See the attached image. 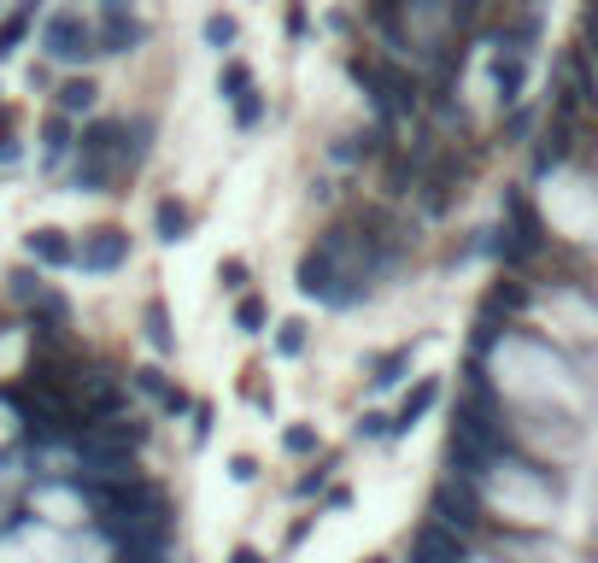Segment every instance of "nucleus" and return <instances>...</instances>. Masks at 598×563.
I'll use <instances>...</instances> for the list:
<instances>
[{"label":"nucleus","instance_id":"f257e3e1","mask_svg":"<svg viewBox=\"0 0 598 563\" xmlns=\"http://www.w3.org/2000/svg\"><path fill=\"white\" fill-rule=\"evenodd\" d=\"M41 53H48L53 65H89L100 53V30L82 24V12H53V18L41 24Z\"/></svg>","mask_w":598,"mask_h":563},{"label":"nucleus","instance_id":"f03ea898","mask_svg":"<svg viewBox=\"0 0 598 563\" xmlns=\"http://www.w3.org/2000/svg\"><path fill=\"white\" fill-rule=\"evenodd\" d=\"M129 265V235L118 223H100V229H82L77 241V270H89V277H112V270Z\"/></svg>","mask_w":598,"mask_h":563},{"label":"nucleus","instance_id":"7ed1b4c3","mask_svg":"<svg viewBox=\"0 0 598 563\" xmlns=\"http://www.w3.org/2000/svg\"><path fill=\"white\" fill-rule=\"evenodd\" d=\"M441 394H446V387H441V375H417V387L399 399V406H393L387 428H393V435H411V428L422 423V417H429L434 406H441Z\"/></svg>","mask_w":598,"mask_h":563},{"label":"nucleus","instance_id":"20e7f679","mask_svg":"<svg viewBox=\"0 0 598 563\" xmlns=\"http://www.w3.org/2000/svg\"><path fill=\"white\" fill-rule=\"evenodd\" d=\"M522 89H529V53L522 48H493V94H499V106H517Z\"/></svg>","mask_w":598,"mask_h":563},{"label":"nucleus","instance_id":"39448f33","mask_svg":"<svg viewBox=\"0 0 598 563\" xmlns=\"http://www.w3.org/2000/svg\"><path fill=\"white\" fill-rule=\"evenodd\" d=\"M24 253H30L36 270H65V265H77V241H71L65 229H30V235H24Z\"/></svg>","mask_w":598,"mask_h":563},{"label":"nucleus","instance_id":"423d86ee","mask_svg":"<svg viewBox=\"0 0 598 563\" xmlns=\"http://www.w3.org/2000/svg\"><path fill=\"white\" fill-rule=\"evenodd\" d=\"M94 30H100V53H136L141 41H148V24L129 18L124 0H118V7H106V18H100Z\"/></svg>","mask_w":598,"mask_h":563},{"label":"nucleus","instance_id":"0eeeda50","mask_svg":"<svg viewBox=\"0 0 598 563\" xmlns=\"http://www.w3.org/2000/svg\"><path fill=\"white\" fill-rule=\"evenodd\" d=\"M411 563H463V540L446 523L429 516V523L417 528V540H411Z\"/></svg>","mask_w":598,"mask_h":563},{"label":"nucleus","instance_id":"6e6552de","mask_svg":"<svg viewBox=\"0 0 598 563\" xmlns=\"http://www.w3.org/2000/svg\"><path fill=\"white\" fill-rule=\"evenodd\" d=\"M65 158H77V124L65 112H48V124H41V170H60Z\"/></svg>","mask_w":598,"mask_h":563},{"label":"nucleus","instance_id":"1a4fd4ad","mask_svg":"<svg viewBox=\"0 0 598 563\" xmlns=\"http://www.w3.org/2000/svg\"><path fill=\"white\" fill-rule=\"evenodd\" d=\"M129 387L153 394V399H158V411H165V417H182V411H188V394H182V387H170V382H165V370H153V364L129 370Z\"/></svg>","mask_w":598,"mask_h":563},{"label":"nucleus","instance_id":"9d476101","mask_svg":"<svg viewBox=\"0 0 598 563\" xmlns=\"http://www.w3.org/2000/svg\"><path fill=\"white\" fill-rule=\"evenodd\" d=\"M94 100H100V82L94 77H65L60 89H53V112H65V118H82V112H94Z\"/></svg>","mask_w":598,"mask_h":563},{"label":"nucleus","instance_id":"9b49d317","mask_svg":"<svg viewBox=\"0 0 598 563\" xmlns=\"http://www.w3.org/2000/svg\"><path fill=\"white\" fill-rule=\"evenodd\" d=\"M153 235L165 241V247H177V241L194 235V212H188L182 200H158L153 206Z\"/></svg>","mask_w":598,"mask_h":563},{"label":"nucleus","instance_id":"f8f14e48","mask_svg":"<svg viewBox=\"0 0 598 563\" xmlns=\"http://www.w3.org/2000/svg\"><path fill=\"white\" fill-rule=\"evenodd\" d=\"M36 12H41V0H18V7H12L7 18H0V60H12V53L24 48V36H30Z\"/></svg>","mask_w":598,"mask_h":563},{"label":"nucleus","instance_id":"ddd939ff","mask_svg":"<svg viewBox=\"0 0 598 563\" xmlns=\"http://www.w3.org/2000/svg\"><path fill=\"white\" fill-rule=\"evenodd\" d=\"M153 148V118H124V177H136Z\"/></svg>","mask_w":598,"mask_h":563},{"label":"nucleus","instance_id":"4468645a","mask_svg":"<svg viewBox=\"0 0 598 563\" xmlns=\"http://www.w3.org/2000/svg\"><path fill=\"white\" fill-rule=\"evenodd\" d=\"M41 287H48V282H41V270H36V265L7 270V294H12V306H24V311H30L36 299H41Z\"/></svg>","mask_w":598,"mask_h":563},{"label":"nucleus","instance_id":"2eb2a0df","mask_svg":"<svg viewBox=\"0 0 598 563\" xmlns=\"http://www.w3.org/2000/svg\"><path fill=\"white\" fill-rule=\"evenodd\" d=\"M399 370H411V346H393V353L370 358V382L376 387H393V382H399Z\"/></svg>","mask_w":598,"mask_h":563},{"label":"nucleus","instance_id":"dca6fc26","mask_svg":"<svg viewBox=\"0 0 598 563\" xmlns=\"http://www.w3.org/2000/svg\"><path fill=\"white\" fill-rule=\"evenodd\" d=\"M217 94H224L229 106H236V100H246V94H253V71H246L241 60H229L224 71H217Z\"/></svg>","mask_w":598,"mask_h":563},{"label":"nucleus","instance_id":"f3484780","mask_svg":"<svg viewBox=\"0 0 598 563\" xmlns=\"http://www.w3.org/2000/svg\"><path fill=\"white\" fill-rule=\"evenodd\" d=\"M148 341L158 346V353H177V335H170V317H165V299H148Z\"/></svg>","mask_w":598,"mask_h":563},{"label":"nucleus","instance_id":"a211bd4d","mask_svg":"<svg viewBox=\"0 0 598 563\" xmlns=\"http://www.w3.org/2000/svg\"><path fill=\"white\" fill-rule=\"evenodd\" d=\"M236 329H241V335H265V299H258V294L236 299Z\"/></svg>","mask_w":598,"mask_h":563},{"label":"nucleus","instance_id":"6ab92c4d","mask_svg":"<svg viewBox=\"0 0 598 563\" xmlns=\"http://www.w3.org/2000/svg\"><path fill=\"white\" fill-rule=\"evenodd\" d=\"M276 353H282V358H300L305 353V323H300V317H288V323L276 329Z\"/></svg>","mask_w":598,"mask_h":563},{"label":"nucleus","instance_id":"aec40b11","mask_svg":"<svg viewBox=\"0 0 598 563\" xmlns=\"http://www.w3.org/2000/svg\"><path fill=\"white\" fill-rule=\"evenodd\" d=\"M206 48H217V53H224V48H236V18L212 12V18H206Z\"/></svg>","mask_w":598,"mask_h":563},{"label":"nucleus","instance_id":"412c9836","mask_svg":"<svg viewBox=\"0 0 598 563\" xmlns=\"http://www.w3.org/2000/svg\"><path fill=\"white\" fill-rule=\"evenodd\" d=\"M217 282H224V294H246V258H224Z\"/></svg>","mask_w":598,"mask_h":563},{"label":"nucleus","instance_id":"4be33fe9","mask_svg":"<svg viewBox=\"0 0 598 563\" xmlns=\"http://www.w3.org/2000/svg\"><path fill=\"white\" fill-rule=\"evenodd\" d=\"M258 118H265V94L253 89L246 100H236V124H241V129H258Z\"/></svg>","mask_w":598,"mask_h":563},{"label":"nucleus","instance_id":"5701e85b","mask_svg":"<svg viewBox=\"0 0 598 563\" xmlns=\"http://www.w3.org/2000/svg\"><path fill=\"white\" fill-rule=\"evenodd\" d=\"M358 435H364V440H393V428H387L382 411H364V417H358Z\"/></svg>","mask_w":598,"mask_h":563},{"label":"nucleus","instance_id":"b1692460","mask_svg":"<svg viewBox=\"0 0 598 563\" xmlns=\"http://www.w3.org/2000/svg\"><path fill=\"white\" fill-rule=\"evenodd\" d=\"M282 446H288L294 458H300V452H317V428H305V423H300V428H288Z\"/></svg>","mask_w":598,"mask_h":563},{"label":"nucleus","instance_id":"393cba45","mask_svg":"<svg viewBox=\"0 0 598 563\" xmlns=\"http://www.w3.org/2000/svg\"><path fill=\"white\" fill-rule=\"evenodd\" d=\"M229 475H236V482H253V475H258V464H253L246 452H236V458H229Z\"/></svg>","mask_w":598,"mask_h":563},{"label":"nucleus","instance_id":"a878e982","mask_svg":"<svg viewBox=\"0 0 598 563\" xmlns=\"http://www.w3.org/2000/svg\"><path fill=\"white\" fill-rule=\"evenodd\" d=\"M229 563H270V558H258L253 546H236V552H229Z\"/></svg>","mask_w":598,"mask_h":563},{"label":"nucleus","instance_id":"bb28decb","mask_svg":"<svg viewBox=\"0 0 598 563\" xmlns=\"http://www.w3.org/2000/svg\"><path fill=\"white\" fill-rule=\"evenodd\" d=\"M364 563H387V558H364Z\"/></svg>","mask_w":598,"mask_h":563},{"label":"nucleus","instance_id":"cd10ccee","mask_svg":"<svg viewBox=\"0 0 598 563\" xmlns=\"http://www.w3.org/2000/svg\"><path fill=\"white\" fill-rule=\"evenodd\" d=\"M0 329H7V311H0Z\"/></svg>","mask_w":598,"mask_h":563}]
</instances>
